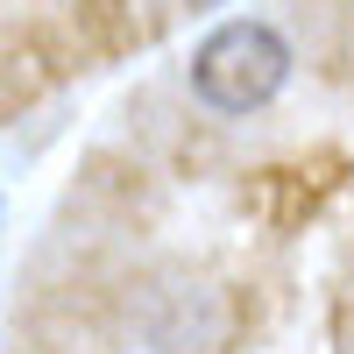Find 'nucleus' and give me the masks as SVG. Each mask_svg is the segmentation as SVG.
<instances>
[{
	"instance_id": "obj_1",
	"label": "nucleus",
	"mask_w": 354,
	"mask_h": 354,
	"mask_svg": "<svg viewBox=\"0 0 354 354\" xmlns=\"http://www.w3.org/2000/svg\"><path fill=\"white\" fill-rule=\"evenodd\" d=\"M290 78V43L270 21H220L192 50V93L213 113H255L283 93Z\"/></svg>"
},
{
	"instance_id": "obj_2",
	"label": "nucleus",
	"mask_w": 354,
	"mask_h": 354,
	"mask_svg": "<svg viewBox=\"0 0 354 354\" xmlns=\"http://www.w3.org/2000/svg\"><path fill=\"white\" fill-rule=\"evenodd\" d=\"M198 8H205V0H198Z\"/></svg>"
}]
</instances>
